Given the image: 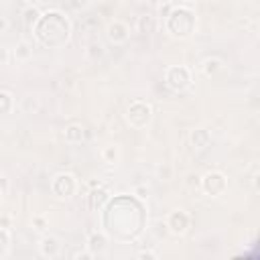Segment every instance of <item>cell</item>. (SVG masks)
Listing matches in <instances>:
<instances>
[{"label":"cell","instance_id":"obj_28","mask_svg":"<svg viewBox=\"0 0 260 260\" xmlns=\"http://www.w3.org/2000/svg\"><path fill=\"white\" fill-rule=\"evenodd\" d=\"M10 225H12V221H10V217H6V215H2V217H0V228L8 232V230H10Z\"/></svg>","mask_w":260,"mask_h":260},{"label":"cell","instance_id":"obj_7","mask_svg":"<svg viewBox=\"0 0 260 260\" xmlns=\"http://www.w3.org/2000/svg\"><path fill=\"white\" fill-rule=\"evenodd\" d=\"M108 244H110V240H108V236L104 232H91L87 236L85 248L91 252V256H102V254H106Z\"/></svg>","mask_w":260,"mask_h":260},{"label":"cell","instance_id":"obj_5","mask_svg":"<svg viewBox=\"0 0 260 260\" xmlns=\"http://www.w3.org/2000/svg\"><path fill=\"white\" fill-rule=\"evenodd\" d=\"M51 189H53V193H55L57 197L67 199V197H71V195L75 193V189H77L75 177H73V175H69V173H59V175L53 179Z\"/></svg>","mask_w":260,"mask_h":260},{"label":"cell","instance_id":"obj_21","mask_svg":"<svg viewBox=\"0 0 260 260\" xmlns=\"http://www.w3.org/2000/svg\"><path fill=\"white\" fill-rule=\"evenodd\" d=\"M154 228H156L154 232H156V236H158V238H165V236L169 234V228H167V221H156V223H154Z\"/></svg>","mask_w":260,"mask_h":260},{"label":"cell","instance_id":"obj_2","mask_svg":"<svg viewBox=\"0 0 260 260\" xmlns=\"http://www.w3.org/2000/svg\"><path fill=\"white\" fill-rule=\"evenodd\" d=\"M126 120L132 128H144L152 120V108L144 102H134V104H130V108L126 112Z\"/></svg>","mask_w":260,"mask_h":260},{"label":"cell","instance_id":"obj_23","mask_svg":"<svg viewBox=\"0 0 260 260\" xmlns=\"http://www.w3.org/2000/svg\"><path fill=\"white\" fill-rule=\"evenodd\" d=\"M8 187H10L8 179H6L4 175H0V195H6V193H8Z\"/></svg>","mask_w":260,"mask_h":260},{"label":"cell","instance_id":"obj_25","mask_svg":"<svg viewBox=\"0 0 260 260\" xmlns=\"http://www.w3.org/2000/svg\"><path fill=\"white\" fill-rule=\"evenodd\" d=\"M171 8H173L171 4H160V8H158V16H160V18L165 20V18L169 16V12H171Z\"/></svg>","mask_w":260,"mask_h":260},{"label":"cell","instance_id":"obj_13","mask_svg":"<svg viewBox=\"0 0 260 260\" xmlns=\"http://www.w3.org/2000/svg\"><path fill=\"white\" fill-rule=\"evenodd\" d=\"M83 136H85V130H83V126H81V124H69V126L65 128V140H67V142H71V144L81 142V140H83Z\"/></svg>","mask_w":260,"mask_h":260},{"label":"cell","instance_id":"obj_4","mask_svg":"<svg viewBox=\"0 0 260 260\" xmlns=\"http://www.w3.org/2000/svg\"><path fill=\"white\" fill-rule=\"evenodd\" d=\"M228 187V181H225V175L219 173V171H209L205 177H201V189L211 195V197H217L225 191Z\"/></svg>","mask_w":260,"mask_h":260},{"label":"cell","instance_id":"obj_20","mask_svg":"<svg viewBox=\"0 0 260 260\" xmlns=\"http://www.w3.org/2000/svg\"><path fill=\"white\" fill-rule=\"evenodd\" d=\"M32 228H35L37 232H45V230L49 228V219H47L45 215L37 213V215H32Z\"/></svg>","mask_w":260,"mask_h":260},{"label":"cell","instance_id":"obj_17","mask_svg":"<svg viewBox=\"0 0 260 260\" xmlns=\"http://www.w3.org/2000/svg\"><path fill=\"white\" fill-rule=\"evenodd\" d=\"M221 69V61L219 59H205L203 61V73L205 75H215Z\"/></svg>","mask_w":260,"mask_h":260},{"label":"cell","instance_id":"obj_11","mask_svg":"<svg viewBox=\"0 0 260 260\" xmlns=\"http://www.w3.org/2000/svg\"><path fill=\"white\" fill-rule=\"evenodd\" d=\"M191 144L195 146V148H207L209 146V142H211V134L205 130V128H195V130H191Z\"/></svg>","mask_w":260,"mask_h":260},{"label":"cell","instance_id":"obj_31","mask_svg":"<svg viewBox=\"0 0 260 260\" xmlns=\"http://www.w3.org/2000/svg\"><path fill=\"white\" fill-rule=\"evenodd\" d=\"M37 2H39V0H28V4H37Z\"/></svg>","mask_w":260,"mask_h":260},{"label":"cell","instance_id":"obj_8","mask_svg":"<svg viewBox=\"0 0 260 260\" xmlns=\"http://www.w3.org/2000/svg\"><path fill=\"white\" fill-rule=\"evenodd\" d=\"M39 252L45 258H57L61 254V242L55 236H43L39 242Z\"/></svg>","mask_w":260,"mask_h":260},{"label":"cell","instance_id":"obj_1","mask_svg":"<svg viewBox=\"0 0 260 260\" xmlns=\"http://www.w3.org/2000/svg\"><path fill=\"white\" fill-rule=\"evenodd\" d=\"M167 18L179 20V24H177V26H171V28H169L173 37L185 39V37H189V35L193 32V28H195V14H193V10H191V8H187V6L171 8V12H169V16H167Z\"/></svg>","mask_w":260,"mask_h":260},{"label":"cell","instance_id":"obj_18","mask_svg":"<svg viewBox=\"0 0 260 260\" xmlns=\"http://www.w3.org/2000/svg\"><path fill=\"white\" fill-rule=\"evenodd\" d=\"M152 28H154V20H152V16H148V14H146V16H140V20H138V30L148 35Z\"/></svg>","mask_w":260,"mask_h":260},{"label":"cell","instance_id":"obj_26","mask_svg":"<svg viewBox=\"0 0 260 260\" xmlns=\"http://www.w3.org/2000/svg\"><path fill=\"white\" fill-rule=\"evenodd\" d=\"M69 4H71L75 10H81V8H85V6L89 4V0H69Z\"/></svg>","mask_w":260,"mask_h":260},{"label":"cell","instance_id":"obj_6","mask_svg":"<svg viewBox=\"0 0 260 260\" xmlns=\"http://www.w3.org/2000/svg\"><path fill=\"white\" fill-rule=\"evenodd\" d=\"M167 228H169L171 234H177V236L185 234L187 228H189V215H187L183 209H175V211H171L169 217H167Z\"/></svg>","mask_w":260,"mask_h":260},{"label":"cell","instance_id":"obj_16","mask_svg":"<svg viewBox=\"0 0 260 260\" xmlns=\"http://www.w3.org/2000/svg\"><path fill=\"white\" fill-rule=\"evenodd\" d=\"M102 158H104V162H108V165H116L118 158H120L118 146H116V144H106V146L102 148Z\"/></svg>","mask_w":260,"mask_h":260},{"label":"cell","instance_id":"obj_12","mask_svg":"<svg viewBox=\"0 0 260 260\" xmlns=\"http://www.w3.org/2000/svg\"><path fill=\"white\" fill-rule=\"evenodd\" d=\"M12 57H14V61H18V63H26V61L32 57V47H30V43H28V41H18L16 47H14V51H12Z\"/></svg>","mask_w":260,"mask_h":260},{"label":"cell","instance_id":"obj_9","mask_svg":"<svg viewBox=\"0 0 260 260\" xmlns=\"http://www.w3.org/2000/svg\"><path fill=\"white\" fill-rule=\"evenodd\" d=\"M128 37H130V30H128V26H126L124 22L114 20V22H110V24H108V39H110L112 43H116V45L126 43V41H128Z\"/></svg>","mask_w":260,"mask_h":260},{"label":"cell","instance_id":"obj_3","mask_svg":"<svg viewBox=\"0 0 260 260\" xmlns=\"http://www.w3.org/2000/svg\"><path fill=\"white\" fill-rule=\"evenodd\" d=\"M165 83L167 87H171L173 91H183L191 85V73L187 67L183 65H175V67H169L167 73H165Z\"/></svg>","mask_w":260,"mask_h":260},{"label":"cell","instance_id":"obj_30","mask_svg":"<svg viewBox=\"0 0 260 260\" xmlns=\"http://www.w3.org/2000/svg\"><path fill=\"white\" fill-rule=\"evenodd\" d=\"M6 30H8V20L4 16H0V35L6 32Z\"/></svg>","mask_w":260,"mask_h":260},{"label":"cell","instance_id":"obj_14","mask_svg":"<svg viewBox=\"0 0 260 260\" xmlns=\"http://www.w3.org/2000/svg\"><path fill=\"white\" fill-rule=\"evenodd\" d=\"M39 18H41L39 8H37L35 4H28V6L24 8V12H22V22H24V26L30 30V28H32V24H37V22H39Z\"/></svg>","mask_w":260,"mask_h":260},{"label":"cell","instance_id":"obj_10","mask_svg":"<svg viewBox=\"0 0 260 260\" xmlns=\"http://www.w3.org/2000/svg\"><path fill=\"white\" fill-rule=\"evenodd\" d=\"M106 201H110V191H108L106 187H102V185L93 187L91 193H89V207H91L93 211H95V209H102Z\"/></svg>","mask_w":260,"mask_h":260},{"label":"cell","instance_id":"obj_22","mask_svg":"<svg viewBox=\"0 0 260 260\" xmlns=\"http://www.w3.org/2000/svg\"><path fill=\"white\" fill-rule=\"evenodd\" d=\"M134 195L140 197V199H146V197H148V187H146V185H138V187H134Z\"/></svg>","mask_w":260,"mask_h":260},{"label":"cell","instance_id":"obj_29","mask_svg":"<svg viewBox=\"0 0 260 260\" xmlns=\"http://www.w3.org/2000/svg\"><path fill=\"white\" fill-rule=\"evenodd\" d=\"M158 175H160V177L165 175V181H167V179L171 177V169H169V167H158Z\"/></svg>","mask_w":260,"mask_h":260},{"label":"cell","instance_id":"obj_15","mask_svg":"<svg viewBox=\"0 0 260 260\" xmlns=\"http://www.w3.org/2000/svg\"><path fill=\"white\" fill-rule=\"evenodd\" d=\"M20 110L24 112V114H35V112H39V108H41V102H39V98H35V95H24V98H20Z\"/></svg>","mask_w":260,"mask_h":260},{"label":"cell","instance_id":"obj_19","mask_svg":"<svg viewBox=\"0 0 260 260\" xmlns=\"http://www.w3.org/2000/svg\"><path fill=\"white\" fill-rule=\"evenodd\" d=\"M10 110H12V98L6 91H0V116L8 114Z\"/></svg>","mask_w":260,"mask_h":260},{"label":"cell","instance_id":"obj_27","mask_svg":"<svg viewBox=\"0 0 260 260\" xmlns=\"http://www.w3.org/2000/svg\"><path fill=\"white\" fill-rule=\"evenodd\" d=\"M136 258H146V260H154V258H156V254H154V252H150V250H142V252H138V254H136Z\"/></svg>","mask_w":260,"mask_h":260},{"label":"cell","instance_id":"obj_24","mask_svg":"<svg viewBox=\"0 0 260 260\" xmlns=\"http://www.w3.org/2000/svg\"><path fill=\"white\" fill-rule=\"evenodd\" d=\"M10 59V51L6 47H0V65H6Z\"/></svg>","mask_w":260,"mask_h":260}]
</instances>
